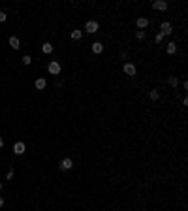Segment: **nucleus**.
Wrapping results in <instances>:
<instances>
[{
	"label": "nucleus",
	"mask_w": 188,
	"mask_h": 211,
	"mask_svg": "<svg viewBox=\"0 0 188 211\" xmlns=\"http://www.w3.org/2000/svg\"><path fill=\"white\" fill-rule=\"evenodd\" d=\"M47 70H49L51 75H59V74H60V62H59V60H51V62L47 64Z\"/></svg>",
	"instance_id": "1"
},
{
	"label": "nucleus",
	"mask_w": 188,
	"mask_h": 211,
	"mask_svg": "<svg viewBox=\"0 0 188 211\" xmlns=\"http://www.w3.org/2000/svg\"><path fill=\"white\" fill-rule=\"evenodd\" d=\"M98 28H100V25H98V21H87V25H85V30L88 32V34H94V32H98Z\"/></svg>",
	"instance_id": "2"
},
{
	"label": "nucleus",
	"mask_w": 188,
	"mask_h": 211,
	"mask_svg": "<svg viewBox=\"0 0 188 211\" xmlns=\"http://www.w3.org/2000/svg\"><path fill=\"white\" fill-rule=\"evenodd\" d=\"M160 34H164V36H169L171 32H173V27H171V23H168V21H164V23L160 25Z\"/></svg>",
	"instance_id": "3"
},
{
	"label": "nucleus",
	"mask_w": 188,
	"mask_h": 211,
	"mask_svg": "<svg viewBox=\"0 0 188 211\" xmlns=\"http://www.w3.org/2000/svg\"><path fill=\"white\" fill-rule=\"evenodd\" d=\"M152 8L158 9V12H165L168 9V2L165 0H156V2H152Z\"/></svg>",
	"instance_id": "4"
},
{
	"label": "nucleus",
	"mask_w": 188,
	"mask_h": 211,
	"mask_svg": "<svg viewBox=\"0 0 188 211\" xmlns=\"http://www.w3.org/2000/svg\"><path fill=\"white\" fill-rule=\"evenodd\" d=\"M25 151H27V145H25L23 141H17L15 145H13V153H15V155H23Z\"/></svg>",
	"instance_id": "5"
},
{
	"label": "nucleus",
	"mask_w": 188,
	"mask_h": 211,
	"mask_svg": "<svg viewBox=\"0 0 188 211\" xmlns=\"http://www.w3.org/2000/svg\"><path fill=\"white\" fill-rule=\"evenodd\" d=\"M122 70H124V74H126V75H136V66L132 64V62H126Z\"/></svg>",
	"instance_id": "6"
},
{
	"label": "nucleus",
	"mask_w": 188,
	"mask_h": 211,
	"mask_svg": "<svg viewBox=\"0 0 188 211\" xmlns=\"http://www.w3.org/2000/svg\"><path fill=\"white\" fill-rule=\"evenodd\" d=\"M60 168H62V170H72V168H73V160H72V158H62Z\"/></svg>",
	"instance_id": "7"
},
{
	"label": "nucleus",
	"mask_w": 188,
	"mask_h": 211,
	"mask_svg": "<svg viewBox=\"0 0 188 211\" xmlns=\"http://www.w3.org/2000/svg\"><path fill=\"white\" fill-rule=\"evenodd\" d=\"M8 42H9V45H12V49H19V47H21V42H19L17 36H12Z\"/></svg>",
	"instance_id": "8"
},
{
	"label": "nucleus",
	"mask_w": 188,
	"mask_h": 211,
	"mask_svg": "<svg viewBox=\"0 0 188 211\" xmlns=\"http://www.w3.org/2000/svg\"><path fill=\"white\" fill-rule=\"evenodd\" d=\"M136 25H137V28H147L149 27V19L147 17H139Z\"/></svg>",
	"instance_id": "9"
},
{
	"label": "nucleus",
	"mask_w": 188,
	"mask_h": 211,
	"mask_svg": "<svg viewBox=\"0 0 188 211\" xmlns=\"http://www.w3.org/2000/svg\"><path fill=\"white\" fill-rule=\"evenodd\" d=\"M102 51H104V45H102V42H94V43H92V53L100 55Z\"/></svg>",
	"instance_id": "10"
},
{
	"label": "nucleus",
	"mask_w": 188,
	"mask_h": 211,
	"mask_svg": "<svg viewBox=\"0 0 188 211\" xmlns=\"http://www.w3.org/2000/svg\"><path fill=\"white\" fill-rule=\"evenodd\" d=\"M45 85H47V81L43 79V77H38V79H36V89H38V91H43Z\"/></svg>",
	"instance_id": "11"
},
{
	"label": "nucleus",
	"mask_w": 188,
	"mask_h": 211,
	"mask_svg": "<svg viewBox=\"0 0 188 211\" xmlns=\"http://www.w3.org/2000/svg\"><path fill=\"white\" fill-rule=\"evenodd\" d=\"M41 51L45 53V55H51V53H53V43H49V42L43 43V45H41Z\"/></svg>",
	"instance_id": "12"
},
{
	"label": "nucleus",
	"mask_w": 188,
	"mask_h": 211,
	"mask_svg": "<svg viewBox=\"0 0 188 211\" xmlns=\"http://www.w3.org/2000/svg\"><path fill=\"white\" fill-rule=\"evenodd\" d=\"M168 53H169V55H175V53H177V43H175V42H169V43H168Z\"/></svg>",
	"instance_id": "13"
},
{
	"label": "nucleus",
	"mask_w": 188,
	"mask_h": 211,
	"mask_svg": "<svg viewBox=\"0 0 188 211\" xmlns=\"http://www.w3.org/2000/svg\"><path fill=\"white\" fill-rule=\"evenodd\" d=\"M149 98H151V100H158V98H160V93H158V89H152V91L149 93Z\"/></svg>",
	"instance_id": "14"
},
{
	"label": "nucleus",
	"mask_w": 188,
	"mask_h": 211,
	"mask_svg": "<svg viewBox=\"0 0 188 211\" xmlns=\"http://www.w3.org/2000/svg\"><path fill=\"white\" fill-rule=\"evenodd\" d=\"M83 30H72V40H81Z\"/></svg>",
	"instance_id": "15"
},
{
	"label": "nucleus",
	"mask_w": 188,
	"mask_h": 211,
	"mask_svg": "<svg viewBox=\"0 0 188 211\" xmlns=\"http://www.w3.org/2000/svg\"><path fill=\"white\" fill-rule=\"evenodd\" d=\"M168 83H169L171 87H177V85H179V79H177V77H173V75H171L169 79H168Z\"/></svg>",
	"instance_id": "16"
},
{
	"label": "nucleus",
	"mask_w": 188,
	"mask_h": 211,
	"mask_svg": "<svg viewBox=\"0 0 188 211\" xmlns=\"http://www.w3.org/2000/svg\"><path fill=\"white\" fill-rule=\"evenodd\" d=\"M30 62H32V57H28V55H25V57H23V64H25V66H28Z\"/></svg>",
	"instance_id": "17"
},
{
	"label": "nucleus",
	"mask_w": 188,
	"mask_h": 211,
	"mask_svg": "<svg viewBox=\"0 0 188 211\" xmlns=\"http://www.w3.org/2000/svg\"><path fill=\"white\" fill-rule=\"evenodd\" d=\"M136 38H137V40H143V38H145V32H143V30H137V32H136Z\"/></svg>",
	"instance_id": "18"
},
{
	"label": "nucleus",
	"mask_w": 188,
	"mask_h": 211,
	"mask_svg": "<svg viewBox=\"0 0 188 211\" xmlns=\"http://www.w3.org/2000/svg\"><path fill=\"white\" fill-rule=\"evenodd\" d=\"M154 40H156V43H160V42L164 40V34H160V32H158V34H156V36H154Z\"/></svg>",
	"instance_id": "19"
},
{
	"label": "nucleus",
	"mask_w": 188,
	"mask_h": 211,
	"mask_svg": "<svg viewBox=\"0 0 188 211\" xmlns=\"http://www.w3.org/2000/svg\"><path fill=\"white\" fill-rule=\"evenodd\" d=\"M6 17H8V15H6L4 12H0V23H4V21H6Z\"/></svg>",
	"instance_id": "20"
},
{
	"label": "nucleus",
	"mask_w": 188,
	"mask_h": 211,
	"mask_svg": "<svg viewBox=\"0 0 188 211\" xmlns=\"http://www.w3.org/2000/svg\"><path fill=\"white\" fill-rule=\"evenodd\" d=\"M12 177H13V170H9V172L6 173V179H12Z\"/></svg>",
	"instance_id": "21"
},
{
	"label": "nucleus",
	"mask_w": 188,
	"mask_h": 211,
	"mask_svg": "<svg viewBox=\"0 0 188 211\" xmlns=\"http://www.w3.org/2000/svg\"><path fill=\"white\" fill-rule=\"evenodd\" d=\"M2 206H4V198H2V196H0V207H2Z\"/></svg>",
	"instance_id": "22"
},
{
	"label": "nucleus",
	"mask_w": 188,
	"mask_h": 211,
	"mask_svg": "<svg viewBox=\"0 0 188 211\" xmlns=\"http://www.w3.org/2000/svg\"><path fill=\"white\" fill-rule=\"evenodd\" d=\"M4 145V140H2V136H0V147H2Z\"/></svg>",
	"instance_id": "23"
},
{
	"label": "nucleus",
	"mask_w": 188,
	"mask_h": 211,
	"mask_svg": "<svg viewBox=\"0 0 188 211\" xmlns=\"http://www.w3.org/2000/svg\"><path fill=\"white\" fill-rule=\"evenodd\" d=\"M0 191H2V183H0Z\"/></svg>",
	"instance_id": "24"
}]
</instances>
